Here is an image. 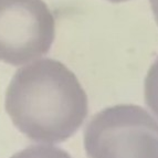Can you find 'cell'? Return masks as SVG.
<instances>
[{"label":"cell","instance_id":"6da1fadb","mask_svg":"<svg viewBox=\"0 0 158 158\" xmlns=\"http://www.w3.org/2000/svg\"><path fill=\"white\" fill-rule=\"evenodd\" d=\"M15 126L33 142L56 144L73 136L89 112V101L77 75L54 59L19 69L5 101Z\"/></svg>","mask_w":158,"mask_h":158},{"label":"cell","instance_id":"7a4b0ae2","mask_svg":"<svg viewBox=\"0 0 158 158\" xmlns=\"http://www.w3.org/2000/svg\"><path fill=\"white\" fill-rule=\"evenodd\" d=\"M84 148L87 158H158V122L138 105L104 108L85 127Z\"/></svg>","mask_w":158,"mask_h":158},{"label":"cell","instance_id":"3957f363","mask_svg":"<svg viewBox=\"0 0 158 158\" xmlns=\"http://www.w3.org/2000/svg\"><path fill=\"white\" fill-rule=\"evenodd\" d=\"M56 21L43 0H0V61L21 65L49 52Z\"/></svg>","mask_w":158,"mask_h":158},{"label":"cell","instance_id":"277c9868","mask_svg":"<svg viewBox=\"0 0 158 158\" xmlns=\"http://www.w3.org/2000/svg\"><path fill=\"white\" fill-rule=\"evenodd\" d=\"M144 98L147 107L158 118V58L150 65L145 77Z\"/></svg>","mask_w":158,"mask_h":158},{"label":"cell","instance_id":"5b68a950","mask_svg":"<svg viewBox=\"0 0 158 158\" xmlns=\"http://www.w3.org/2000/svg\"><path fill=\"white\" fill-rule=\"evenodd\" d=\"M10 158H72L62 148L53 145H32Z\"/></svg>","mask_w":158,"mask_h":158},{"label":"cell","instance_id":"8992f818","mask_svg":"<svg viewBox=\"0 0 158 158\" xmlns=\"http://www.w3.org/2000/svg\"><path fill=\"white\" fill-rule=\"evenodd\" d=\"M149 2L152 10H153L154 17H155V20L158 24V0H149Z\"/></svg>","mask_w":158,"mask_h":158},{"label":"cell","instance_id":"52a82bcc","mask_svg":"<svg viewBox=\"0 0 158 158\" xmlns=\"http://www.w3.org/2000/svg\"><path fill=\"white\" fill-rule=\"evenodd\" d=\"M111 2H124V1H128V0H108Z\"/></svg>","mask_w":158,"mask_h":158}]
</instances>
